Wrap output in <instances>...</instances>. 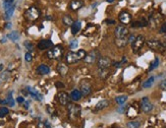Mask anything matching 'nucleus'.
I'll list each match as a JSON object with an SVG mask.
<instances>
[{
    "mask_svg": "<svg viewBox=\"0 0 166 128\" xmlns=\"http://www.w3.org/2000/svg\"><path fill=\"white\" fill-rule=\"evenodd\" d=\"M99 77L101 79H106L107 77L109 76V70L108 68H104V69H101L99 68Z\"/></svg>",
    "mask_w": 166,
    "mask_h": 128,
    "instance_id": "nucleus-26",
    "label": "nucleus"
},
{
    "mask_svg": "<svg viewBox=\"0 0 166 128\" xmlns=\"http://www.w3.org/2000/svg\"><path fill=\"white\" fill-rule=\"evenodd\" d=\"M57 71L60 75L65 76L66 73L68 72V67H67V65H65L64 63H60L57 65Z\"/></svg>",
    "mask_w": 166,
    "mask_h": 128,
    "instance_id": "nucleus-20",
    "label": "nucleus"
},
{
    "mask_svg": "<svg viewBox=\"0 0 166 128\" xmlns=\"http://www.w3.org/2000/svg\"><path fill=\"white\" fill-rule=\"evenodd\" d=\"M147 26H148V21H145V19H142V21H134V23L131 24V27H143Z\"/></svg>",
    "mask_w": 166,
    "mask_h": 128,
    "instance_id": "nucleus-25",
    "label": "nucleus"
},
{
    "mask_svg": "<svg viewBox=\"0 0 166 128\" xmlns=\"http://www.w3.org/2000/svg\"><path fill=\"white\" fill-rule=\"evenodd\" d=\"M99 58H100L99 52H98L97 50H93V51L89 52L88 54L86 55V57L84 58V61H85V63L91 65V64H94L95 62H97Z\"/></svg>",
    "mask_w": 166,
    "mask_h": 128,
    "instance_id": "nucleus-7",
    "label": "nucleus"
},
{
    "mask_svg": "<svg viewBox=\"0 0 166 128\" xmlns=\"http://www.w3.org/2000/svg\"><path fill=\"white\" fill-rule=\"evenodd\" d=\"M70 100H72L74 102H78L80 100L83 98V94H81V91H80V90H74L70 93Z\"/></svg>",
    "mask_w": 166,
    "mask_h": 128,
    "instance_id": "nucleus-18",
    "label": "nucleus"
},
{
    "mask_svg": "<svg viewBox=\"0 0 166 128\" xmlns=\"http://www.w3.org/2000/svg\"><path fill=\"white\" fill-rule=\"evenodd\" d=\"M67 110H68V116L70 119H77L81 115V107L75 104H68L67 105Z\"/></svg>",
    "mask_w": 166,
    "mask_h": 128,
    "instance_id": "nucleus-6",
    "label": "nucleus"
},
{
    "mask_svg": "<svg viewBox=\"0 0 166 128\" xmlns=\"http://www.w3.org/2000/svg\"><path fill=\"white\" fill-rule=\"evenodd\" d=\"M37 72L40 75H45V74H48L50 72V68L46 64H40L37 67Z\"/></svg>",
    "mask_w": 166,
    "mask_h": 128,
    "instance_id": "nucleus-19",
    "label": "nucleus"
},
{
    "mask_svg": "<svg viewBox=\"0 0 166 128\" xmlns=\"http://www.w3.org/2000/svg\"><path fill=\"white\" fill-rule=\"evenodd\" d=\"M28 91H29V94H31V96L33 97L35 100H38V101H42L43 100V96L39 93V91L37 90H35L34 88H31V87H28L27 88Z\"/></svg>",
    "mask_w": 166,
    "mask_h": 128,
    "instance_id": "nucleus-15",
    "label": "nucleus"
},
{
    "mask_svg": "<svg viewBox=\"0 0 166 128\" xmlns=\"http://www.w3.org/2000/svg\"><path fill=\"white\" fill-rule=\"evenodd\" d=\"M147 45H148L149 48L154 50V51H156V52L163 53L166 50L164 45L162 44V42H160L158 40H148Z\"/></svg>",
    "mask_w": 166,
    "mask_h": 128,
    "instance_id": "nucleus-5",
    "label": "nucleus"
},
{
    "mask_svg": "<svg viewBox=\"0 0 166 128\" xmlns=\"http://www.w3.org/2000/svg\"><path fill=\"white\" fill-rule=\"evenodd\" d=\"M62 23H63L64 26L71 27L72 24H74L75 21H74V19H72V18L70 15H64L63 18H62Z\"/></svg>",
    "mask_w": 166,
    "mask_h": 128,
    "instance_id": "nucleus-24",
    "label": "nucleus"
},
{
    "mask_svg": "<svg viewBox=\"0 0 166 128\" xmlns=\"http://www.w3.org/2000/svg\"><path fill=\"white\" fill-rule=\"evenodd\" d=\"M162 44L164 45V47H165V49H166V40H164V41H162Z\"/></svg>",
    "mask_w": 166,
    "mask_h": 128,
    "instance_id": "nucleus-49",
    "label": "nucleus"
},
{
    "mask_svg": "<svg viewBox=\"0 0 166 128\" xmlns=\"http://www.w3.org/2000/svg\"><path fill=\"white\" fill-rule=\"evenodd\" d=\"M141 109L144 113H150L153 110V105H152L148 97H144L141 100Z\"/></svg>",
    "mask_w": 166,
    "mask_h": 128,
    "instance_id": "nucleus-9",
    "label": "nucleus"
},
{
    "mask_svg": "<svg viewBox=\"0 0 166 128\" xmlns=\"http://www.w3.org/2000/svg\"><path fill=\"white\" fill-rule=\"evenodd\" d=\"M118 18H119V21L122 24H128L131 21V14L128 11H122L118 16Z\"/></svg>",
    "mask_w": 166,
    "mask_h": 128,
    "instance_id": "nucleus-13",
    "label": "nucleus"
},
{
    "mask_svg": "<svg viewBox=\"0 0 166 128\" xmlns=\"http://www.w3.org/2000/svg\"><path fill=\"white\" fill-rule=\"evenodd\" d=\"M141 123L139 121H129L128 123V128H140Z\"/></svg>",
    "mask_w": 166,
    "mask_h": 128,
    "instance_id": "nucleus-32",
    "label": "nucleus"
},
{
    "mask_svg": "<svg viewBox=\"0 0 166 128\" xmlns=\"http://www.w3.org/2000/svg\"><path fill=\"white\" fill-rule=\"evenodd\" d=\"M160 88H161L162 91H166V79H164V80H162L161 82H160Z\"/></svg>",
    "mask_w": 166,
    "mask_h": 128,
    "instance_id": "nucleus-41",
    "label": "nucleus"
},
{
    "mask_svg": "<svg viewBox=\"0 0 166 128\" xmlns=\"http://www.w3.org/2000/svg\"><path fill=\"white\" fill-rule=\"evenodd\" d=\"M58 101L62 106H67L69 104L70 96L68 94H66L65 91H60L58 94Z\"/></svg>",
    "mask_w": 166,
    "mask_h": 128,
    "instance_id": "nucleus-12",
    "label": "nucleus"
},
{
    "mask_svg": "<svg viewBox=\"0 0 166 128\" xmlns=\"http://www.w3.org/2000/svg\"><path fill=\"white\" fill-rule=\"evenodd\" d=\"M158 65H159V59L158 58H155V60H154V62L153 63H151V66L149 67V71H152V70H154L155 68L158 67Z\"/></svg>",
    "mask_w": 166,
    "mask_h": 128,
    "instance_id": "nucleus-34",
    "label": "nucleus"
},
{
    "mask_svg": "<svg viewBox=\"0 0 166 128\" xmlns=\"http://www.w3.org/2000/svg\"><path fill=\"white\" fill-rule=\"evenodd\" d=\"M70 49H77L78 47V40H72L70 42Z\"/></svg>",
    "mask_w": 166,
    "mask_h": 128,
    "instance_id": "nucleus-37",
    "label": "nucleus"
},
{
    "mask_svg": "<svg viewBox=\"0 0 166 128\" xmlns=\"http://www.w3.org/2000/svg\"><path fill=\"white\" fill-rule=\"evenodd\" d=\"M41 16V11L38 7L31 6L25 11V18L30 21H35Z\"/></svg>",
    "mask_w": 166,
    "mask_h": 128,
    "instance_id": "nucleus-2",
    "label": "nucleus"
},
{
    "mask_svg": "<svg viewBox=\"0 0 166 128\" xmlns=\"http://www.w3.org/2000/svg\"><path fill=\"white\" fill-rule=\"evenodd\" d=\"M24 45H25V47H26L28 50H30V51H32V50H33V44L31 43L30 41H26Z\"/></svg>",
    "mask_w": 166,
    "mask_h": 128,
    "instance_id": "nucleus-39",
    "label": "nucleus"
},
{
    "mask_svg": "<svg viewBox=\"0 0 166 128\" xmlns=\"http://www.w3.org/2000/svg\"><path fill=\"white\" fill-rule=\"evenodd\" d=\"M114 35L115 38H125L129 35L128 29L123 24H119V26H116L114 30Z\"/></svg>",
    "mask_w": 166,
    "mask_h": 128,
    "instance_id": "nucleus-8",
    "label": "nucleus"
},
{
    "mask_svg": "<svg viewBox=\"0 0 166 128\" xmlns=\"http://www.w3.org/2000/svg\"><path fill=\"white\" fill-rule=\"evenodd\" d=\"M138 113H139V111H138L137 108H134V106H131V107L128 108V116L131 117V118H133V117H136L138 115Z\"/></svg>",
    "mask_w": 166,
    "mask_h": 128,
    "instance_id": "nucleus-28",
    "label": "nucleus"
},
{
    "mask_svg": "<svg viewBox=\"0 0 166 128\" xmlns=\"http://www.w3.org/2000/svg\"><path fill=\"white\" fill-rule=\"evenodd\" d=\"M13 3H15V0H3V8H4V10H6L9 7L12 6V5H15Z\"/></svg>",
    "mask_w": 166,
    "mask_h": 128,
    "instance_id": "nucleus-31",
    "label": "nucleus"
},
{
    "mask_svg": "<svg viewBox=\"0 0 166 128\" xmlns=\"http://www.w3.org/2000/svg\"><path fill=\"white\" fill-rule=\"evenodd\" d=\"M86 55H87V52L85 51V50L81 49L77 52H69L68 54L66 55L65 60L68 64H74V63L78 62V61H81V60H84V58L86 57Z\"/></svg>",
    "mask_w": 166,
    "mask_h": 128,
    "instance_id": "nucleus-1",
    "label": "nucleus"
},
{
    "mask_svg": "<svg viewBox=\"0 0 166 128\" xmlns=\"http://www.w3.org/2000/svg\"><path fill=\"white\" fill-rule=\"evenodd\" d=\"M70 27H71L72 35H77L78 33L81 30V21H75V23L72 24V26Z\"/></svg>",
    "mask_w": 166,
    "mask_h": 128,
    "instance_id": "nucleus-22",
    "label": "nucleus"
},
{
    "mask_svg": "<svg viewBox=\"0 0 166 128\" xmlns=\"http://www.w3.org/2000/svg\"><path fill=\"white\" fill-rule=\"evenodd\" d=\"M29 105H30L29 102H25V108H26V109H29Z\"/></svg>",
    "mask_w": 166,
    "mask_h": 128,
    "instance_id": "nucleus-47",
    "label": "nucleus"
},
{
    "mask_svg": "<svg viewBox=\"0 0 166 128\" xmlns=\"http://www.w3.org/2000/svg\"><path fill=\"white\" fill-rule=\"evenodd\" d=\"M16 101H18V103H19V104H22V103H25V99L24 97H18Z\"/></svg>",
    "mask_w": 166,
    "mask_h": 128,
    "instance_id": "nucleus-43",
    "label": "nucleus"
},
{
    "mask_svg": "<svg viewBox=\"0 0 166 128\" xmlns=\"http://www.w3.org/2000/svg\"><path fill=\"white\" fill-rule=\"evenodd\" d=\"M12 91H10L9 93V94H8V98H7V100H8V106H10V107H13L15 106V100L12 99Z\"/></svg>",
    "mask_w": 166,
    "mask_h": 128,
    "instance_id": "nucleus-36",
    "label": "nucleus"
},
{
    "mask_svg": "<svg viewBox=\"0 0 166 128\" xmlns=\"http://www.w3.org/2000/svg\"><path fill=\"white\" fill-rule=\"evenodd\" d=\"M159 33L160 34H166V23H164L161 26V27H160L159 30Z\"/></svg>",
    "mask_w": 166,
    "mask_h": 128,
    "instance_id": "nucleus-40",
    "label": "nucleus"
},
{
    "mask_svg": "<svg viewBox=\"0 0 166 128\" xmlns=\"http://www.w3.org/2000/svg\"><path fill=\"white\" fill-rule=\"evenodd\" d=\"M7 38H9L12 42H16L19 39V34L18 32H12V33H9L7 35Z\"/></svg>",
    "mask_w": 166,
    "mask_h": 128,
    "instance_id": "nucleus-29",
    "label": "nucleus"
},
{
    "mask_svg": "<svg viewBox=\"0 0 166 128\" xmlns=\"http://www.w3.org/2000/svg\"><path fill=\"white\" fill-rule=\"evenodd\" d=\"M38 126H39V128H52L48 121L40 122V123L38 124Z\"/></svg>",
    "mask_w": 166,
    "mask_h": 128,
    "instance_id": "nucleus-35",
    "label": "nucleus"
},
{
    "mask_svg": "<svg viewBox=\"0 0 166 128\" xmlns=\"http://www.w3.org/2000/svg\"><path fill=\"white\" fill-rule=\"evenodd\" d=\"M0 42H1V43H5V42H6V37L2 38V39H1V41H0Z\"/></svg>",
    "mask_w": 166,
    "mask_h": 128,
    "instance_id": "nucleus-48",
    "label": "nucleus"
},
{
    "mask_svg": "<svg viewBox=\"0 0 166 128\" xmlns=\"http://www.w3.org/2000/svg\"><path fill=\"white\" fill-rule=\"evenodd\" d=\"M164 128H165V127H164Z\"/></svg>",
    "mask_w": 166,
    "mask_h": 128,
    "instance_id": "nucleus-51",
    "label": "nucleus"
},
{
    "mask_svg": "<svg viewBox=\"0 0 166 128\" xmlns=\"http://www.w3.org/2000/svg\"><path fill=\"white\" fill-rule=\"evenodd\" d=\"M11 27V24L10 23H7L6 24H5V29H10Z\"/></svg>",
    "mask_w": 166,
    "mask_h": 128,
    "instance_id": "nucleus-46",
    "label": "nucleus"
},
{
    "mask_svg": "<svg viewBox=\"0 0 166 128\" xmlns=\"http://www.w3.org/2000/svg\"><path fill=\"white\" fill-rule=\"evenodd\" d=\"M128 44H133L134 41L136 40V37H134V35H128Z\"/></svg>",
    "mask_w": 166,
    "mask_h": 128,
    "instance_id": "nucleus-42",
    "label": "nucleus"
},
{
    "mask_svg": "<svg viewBox=\"0 0 166 128\" xmlns=\"http://www.w3.org/2000/svg\"><path fill=\"white\" fill-rule=\"evenodd\" d=\"M63 51H64V49L62 46H60V45L54 46L50 50H48L47 56H48L49 59H54V60L60 59L63 55Z\"/></svg>",
    "mask_w": 166,
    "mask_h": 128,
    "instance_id": "nucleus-3",
    "label": "nucleus"
},
{
    "mask_svg": "<svg viewBox=\"0 0 166 128\" xmlns=\"http://www.w3.org/2000/svg\"><path fill=\"white\" fill-rule=\"evenodd\" d=\"M108 106H109V102L107 101V100H102V101H100L96 105V107H95V111L103 110V109H105V108H107Z\"/></svg>",
    "mask_w": 166,
    "mask_h": 128,
    "instance_id": "nucleus-21",
    "label": "nucleus"
},
{
    "mask_svg": "<svg viewBox=\"0 0 166 128\" xmlns=\"http://www.w3.org/2000/svg\"><path fill=\"white\" fill-rule=\"evenodd\" d=\"M15 5H12L11 7H9L8 9L4 10L5 13H4V18L6 19V21H8V19L11 18V16L13 15V12H15Z\"/></svg>",
    "mask_w": 166,
    "mask_h": 128,
    "instance_id": "nucleus-23",
    "label": "nucleus"
},
{
    "mask_svg": "<svg viewBox=\"0 0 166 128\" xmlns=\"http://www.w3.org/2000/svg\"><path fill=\"white\" fill-rule=\"evenodd\" d=\"M56 87H57V88H63L64 85H62V83H60V82H56Z\"/></svg>",
    "mask_w": 166,
    "mask_h": 128,
    "instance_id": "nucleus-45",
    "label": "nucleus"
},
{
    "mask_svg": "<svg viewBox=\"0 0 166 128\" xmlns=\"http://www.w3.org/2000/svg\"><path fill=\"white\" fill-rule=\"evenodd\" d=\"M83 6H84L83 0H71L68 5L69 9L72 10V11H77V10L81 9Z\"/></svg>",
    "mask_w": 166,
    "mask_h": 128,
    "instance_id": "nucleus-14",
    "label": "nucleus"
},
{
    "mask_svg": "<svg viewBox=\"0 0 166 128\" xmlns=\"http://www.w3.org/2000/svg\"><path fill=\"white\" fill-rule=\"evenodd\" d=\"M92 90H93L92 85L88 80H83V82L80 83V91H81L83 96L87 97V96H89V94H91Z\"/></svg>",
    "mask_w": 166,
    "mask_h": 128,
    "instance_id": "nucleus-10",
    "label": "nucleus"
},
{
    "mask_svg": "<svg viewBox=\"0 0 166 128\" xmlns=\"http://www.w3.org/2000/svg\"><path fill=\"white\" fill-rule=\"evenodd\" d=\"M154 80H155V77L154 76H151V77H149V78L146 80V82H144V83H143V88H151L152 85H153V83H154Z\"/></svg>",
    "mask_w": 166,
    "mask_h": 128,
    "instance_id": "nucleus-27",
    "label": "nucleus"
},
{
    "mask_svg": "<svg viewBox=\"0 0 166 128\" xmlns=\"http://www.w3.org/2000/svg\"><path fill=\"white\" fill-rule=\"evenodd\" d=\"M52 46H53V43H52V41H50V40H41L38 43V48L40 50L49 49V48H51Z\"/></svg>",
    "mask_w": 166,
    "mask_h": 128,
    "instance_id": "nucleus-16",
    "label": "nucleus"
},
{
    "mask_svg": "<svg viewBox=\"0 0 166 128\" xmlns=\"http://www.w3.org/2000/svg\"><path fill=\"white\" fill-rule=\"evenodd\" d=\"M106 24H115V21H113V19H107V21H105Z\"/></svg>",
    "mask_w": 166,
    "mask_h": 128,
    "instance_id": "nucleus-44",
    "label": "nucleus"
},
{
    "mask_svg": "<svg viewBox=\"0 0 166 128\" xmlns=\"http://www.w3.org/2000/svg\"><path fill=\"white\" fill-rule=\"evenodd\" d=\"M128 37H125V38H115L114 43H115V45H116L117 48H125V47L128 45Z\"/></svg>",
    "mask_w": 166,
    "mask_h": 128,
    "instance_id": "nucleus-17",
    "label": "nucleus"
},
{
    "mask_svg": "<svg viewBox=\"0 0 166 128\" xmlns=\"http://www.w3.org/2000/svg\"><path fill=\"white\" fill-rule=\"evenodd\" d=\"M113 1H114V0H107L108 3H112V2H113Z\"/></svg>",
    "mask_w": 166,
    "mask_h": 128,
    "instance_id": "nucleus-50",
    "label": "nucleus"
},
{
    "mask_svg": "<svg viewBox=\"0 0 166 128\" xmlns=\"http://www.w3.org/2000/svg\"><path fill=\"white\" fill-rule=\"evenodd\" d=\"M25 60H26L27 62H31V61L33 60V56H32V54H31L30 52L26 53V55H25Z\"/></svg>",
    "mask_w": 166,
    "mask_h": 128,
    "instance_id": "nucleus-38",
    "label": "nucleus"
},
{
    "mask_svg": "<svg viewBox=\"0 0 166 128\" xmlns=\"http://www.w3.org/2000/svg\"><path fill=\"white\" fill-rule=\"evenodd\" d=\"M128 100V96H118L115 98V102L117 103L118 105H123Z\"/></svg>",
    "mask_w": 166,
    "mask_h": 128,
    "instance_id": "nucleus-30",
    "label": "nucleus"
},
{
    "mask_svg": "<svg viewBox=\"0 0 166 128\" xmlns=\"http://www.w3.org/2000/svg\"><path fill=\"white\" fill-rule=\"evenodd\" d=\"M112 64V61L109 57L107 56H100V58L98 59L97 61V65L98 67L101 68V69H104V68H109Z\"/></svg>",
    "mask_w": 166,
    "mask_h": 128,
    "instance_id": "nucleus-11",
    "label": "nucleus"
},
{
    "mask_svg": "<svg viewBox=\"0 0 166 128\" xmlns=\"http://www.w3.org/2000/svg\"><path fill=\"white\" fill-rule=\"evenodd\" d=\"M145 43H146V39L144 36L140 35V36H138V37H136V40H134V43L131 44V48H133V52L134 54L139 53L141 50H142V48L145 45Z\"/></svg>",
    "mask_w": 166,
    "mask_h": 128,
    "instance_id": "nucleus-4",
    "label": "nucleus"
},
{
    "mask_svg": "<svg viewBox=\"0 0 166 128\" xmlns=\"http://www.w3.org/2000/svg\"><path fill=\"white\" fill-rule=\"evenodd\" d=\"M9 113V110L7 109L6 107H1L0 108V118H3Z\"/></svg>",
    "mask_w": 166,
    "mask_h": 128,
    "instance_id": "nucleus-33",
    "label": "nucleus"
}]
</instances>
